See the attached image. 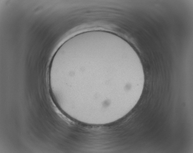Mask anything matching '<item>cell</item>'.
<instances>
[{"label":"cell","instance_id":"cell-1","mask_svg":"<svg viewBox=\"0 0 193 153\" xmlns=\"http://www.w3.org/2000/svg\"><path fill=\"white\" fill-rule=\"evenodd\" d=\"M96 64H83L74 58L58 69L54 77L76 104L102 110L114 107L122 102L139 74L132 69Z\"/></svg>","mask_w":193,"mask_h":153}]
</instances>
